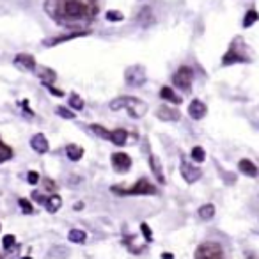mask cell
<instances>
[{"label": "cell", "mask_w": 259, "mask_h": 259, "mask_svg": "<svg viewBox=\"0 0 259 259\" xmlns=\"http://www.w3.org/2000/svg\"><path fill=\"white\" fill-rule=\"evenodd\" d=\"M45 11L50 18L66 29H82L100 13L96 0H45Z\"/></svg>", "instance_id": "1"}, {"label": "cell", "mask_w": 259, "mask_h": 259, "mask_svg": "<svg viewBox=\"0 0 259 259\" xmlns=\"http://www.w3.org/2000/svg\"><path fill=\"white\" fill-rule=\"evenodd\" d=\"M123 109L128 110L132 117L140 119V117L146 116L147 103L139 98H135V96H119V98L110 102V110H123Z\"/></svg>", "instance_id": "2"}, {"label": "cell", "mask_w": 259, "mask_h": 259, "mask_svg": "<svg viewBox=\"0 0 259 259\" xmlns=\"http://www.w3.org/2000/svg\"><path fill=\"white\" fill-rule=\"evenodd\" d=\"M250 57L247 55V45L243 43L241 38H236L231 43L229 50L222 57V64L224 66H231V64H238V62H248Z\"/></svg>", "instance_id": "3"}, {"label": "cell", "mask_w": 259, "mask_h": 259, "mask_svg": "<svg viewBox=\"0 0 259 259\" xmlns=\"http://www.w3.org/2000/svg\"><path fill=\"white\" fill-rule=\"evenodd\" d=\"M114 194H121V196H154L156 194V188L151 183L149 180H139L132 188H119V187H112Z\"/></svg>", "instance_id": "4"}, {"label": "cell", "mask_w": 259, "mask_h": 259, "mask_svg": "<svg viewBox=\"0 0 259 259\" xmlns=\"http://www.w3.org/2000/svg\"><path fill=\"white\" fill-rule=\"evenodd\" d=\"M196 259H225L224 248L217 241H204L197 247Z\"/></svg>", "instance_id": "5"}, {"label": "cell", "mask_w": 259, "mask_h": 259, "mask_svg": "<svg viewBox=\"0 0 259 259\" xmlns=\"http://www.w3.org/2000/svg\"><path fill=\"white\" fill-rule=\"evenodd\" d=\"M192 82H194V71H192L188 66H181V68L172 75V83L178 87V89L185 91V93H190Z\"/></svg>", "instance_id": "6"}, {"label": "cell", "mask_w": 259, "mask_h": 259, "mask_svg": "<svg viewBox=\"0 0 259 259\" xmlns=\"http://www.w3.org/2000/svg\"><path fill=\"white\" fill-rule=\"evenodd\" d=\"M124 80H126L128 85L132 87H140L146 83L147 76H146V69H144V66H130V68L126 69V73H124Z\"/></svg>", "instance_id": "7"}, {"label": "cell", "mask_w": 259, "mask_h": 259, "mask_svg": "<svg viewBox=\"0 0 259 259\" xmlns=\"http://www.w3.org/2000/svg\"><path fill=\"white\" fill-rule=\"evenodd\" d=\"M180 172H181V176H183V180L187 181L188 185L196 183V181L199 180L201 176H203V170H201L199 167L192 165L190 161H187V160H181Z\"/></svg>", "instance_id": "8"}, {"label": "cell", "mask_w": 259, "mask_h": 259, "mask_svg": "<svg viewBox=\"0 0 259 259\" xmlns=\"http://www.w3.org/2000/svg\"><path fill=\"white\" fill-rule=\"evenodd\" d=\"M110 161H112V167L117 172H126L132 167V158L128 156L126 153H114Z\"/></svg>", "instance_id": "9"}, {"label": "cell", "mask_w": 259, "mask_h": 259, "mask_svg": "<svg viewBox=\"0 0 259 259\" xmlns=\"http://www.w3.org/2000/svg\"><path fill=\"white\" fill-rule=\"evenodd\" d=\"M15 66H18L23 71H34V69L38 68L36 59L30 55V53H18V55L15 57Z\"/></svg>", "instance_id": "10"}, {"label": "cell", "mask_w": 259, "mask_h": 259, "mask_svg": "<svg viewBox=\"0 0 259 259\" xmlns=\"http://www.w3.org/2000/svg\"><path fill=\"white\" fill-rule=\"evenodd\" d=\"M82 36H89V30H75L71 34H64V36H57V38H52V39H46L45 46H55V45H60V43L71 41V39L75 38H82Z\"/></svg>", "instance_id": "11"}, {"label": "cell", "mask_w": 259, "mask_h": 259, "mask_svg": "<svg viewBox=\"0 0 259 259\" xmlns=\"http://www.w3.org/2000/svg\"><path fill=\"white\" fill-rule=\"evenodd\" d=\"M206 114H208V107L204 105L201 100H192L190 105H188V116H190L192 119L199 121L203 119Z\"/></svg>", "instance_id": "12"}, {"label": "cell", "mask_w": 259, "mask_h": 259, "mask_svg": "<svg viewBox=\"0 0 259 259\" xmlns=\"http://www.w3.org/2000/svg\"><path fill=\"white\" fill-rule=\"evenodd\" d=\"M30 147H32L36 153L45 154V153H48L50 144H48V140H46V137L43 135V133H36V135L30 139Z\"/></svg>", "instance_id": "13"}, {"label": "cell", "mask_w": 259, "mask_h": 259, "mask_svg": "<svg viewBox=\"0 0 259 259\" xmlns=\"http://www.w3.org/2000/svg\"><path fill=\"white\" fill-rule=\"evenodd\" d=\"M149 167L153 170L154 178L160 185H165V174H163V167H161V161L156 154H151L149 156Z\"/></svg>", "instance_id": "14"}, {"label": "cell", "mask_w": 259, "mask_h": 259, "mask_svg": "<svg viewBox=\"0 0 259 259\" xmlns=\"http://www.w3.org/2000/svg\"><path fill=\"white\" fill-rule=\"evenodd\" d=\"M156 116H158V119H161V121H180L181 114L178 109H172V107H169V105H161L160 109H158Z\"/></svg>", "instance_id": "15"}, {"label": "cell", "mask_w": 259, "mask_h": 259, "mask_svg": "<svg viewBox=\"0 0 259 259\" xmlns=\"http://www.w3.org/2000/svg\"><path fill=\"white\" fill-rule=\"evenodd\" d=\"M238 169H240L241 174H245V176H248V178H255L259 174V169L255 167V163H254V161H250V160H247V158L240 160Z\"/></svg>", "instance_id": "16"}, {"label": "cell", "mask_w": 259, "mask_h": 259, "mask_svg": "<svg viewBox=\"0 0 259 259\" xmlns=\"http://www.w3.org/2000/svg\"><path fill=\"white\" fill-rule=\"evenodd\" d=\"M110 142L116 144V146H124L128 140V132L126 130H123V128H117V130H114V132H110Z\"/></svg>", "instance_id": "17"}, {"label": "cell", "mask_w": 259, "mask_h": 259, "mask_svg": "<svg viewBox=\"0 0 259 259\" xmlns=\"http://www.w3.org/2000/svg\"><path fill=\"white\" fill-rule=\"evenodd\" d=\"M38 75H39V78H41V82L45 83L46 87L52 85V83L55 82V78H57L55 71H53V69H50V68H39Z\"/></svg>", "instance_id": "18"}, {"label": "cell", "mask_w": 259, "mask_h": 259, "mask_svg": "<svg viewBox=\"0 0 259 259\" xmlns=\"http://www.w3.org/2000/svg\"><path fill=\"white\" fill-rule=\"evenodd\" d=\"M160 96L163 100H167V102L169 103H174V105H180L181 102H183V100H181V96H178L176 93H174L172 89H170V87H161V91H160Z\"/></svg>", "instance_id": "19"}, {"label": "cell", "mask_w": 259, "mask_h": 259, "mask_svg": "<svg viewBox=\"0 0 259 259\" xmlns=\"http://www.w3.org/2000/svg\"><path fill=\"white\" fill-rule=\"evenodd\" d=\"M46 210L50 211V213H57V211L60 210V206H62V199H60V196H50L48 199H46Z\"/></svg>", "instance_id": "20"}, {"label": "cell", "mask_w": 259, "mask_h": 259, "mask_svg": "<svg viewBox=\"0 0 259 259\" xmlns=\"http://www.w3.org/2000/svg\"><path fill=\"white\" fill-rule=\"evenodd\" d=\"M66 153H68V158L71 161H78L80 158L83 156V147L76 146V144H69V146L66 147Z\"/></svg>", "instance_id": "21"}, {"label": "cell", "mask_w": 259, "mask_h": 259, "mask_svg": "<svg viewBox=\"0 0 259 259\" xmlns=\"http://www.w3.org/2000/svg\"><path fill=\"white\" fill-rule=\"evenodd\" d=\"M197 215H199L201 220H211L215 217V206L213 204H203V206L197 210Z\"/></svg>", "instance_id": "22"}, {"label": "cell", "mask_w": 259, "mask_h": 259, "mask_svg": "<svg viewBox=\"0 0 259 259\" xmlns=\"http://www.w3.org/2000/svg\"><path fill=\"white\" fill-rule=\"evenodd\" d=\"M68 240L73 241V243H85L87 234L82 229H71L68 233Z\"/></svg>", "instance_id": "23"}, {"label": "cell", "mask_w": 259, "mask_h": 259, "mask_svg": "<svg viewBox=\"0 0 259 259\" xmlns=\"http://www.w3.org/2000/svg\"><path fill=\"white\" fill-rule=\"evenodd\" d=\"M11 158H13V149L8 146V144H4L0 140V163L11 160Z\"/></svg>", "instance_id": "24"}, {"label": "cell", "mask_w": 259, "mask_h": 259, "mask_svg": "<svg viewBox=\"0 0 259 259\" xmlns=\"http://www.w3.org/2000/svg\"><path fill=\"white\" fill-rule=\"evenodd\" d=\"M257 20H259V13L255 11V9H250V11H247V15H245V18H243V27L245 29H247V27H252Z\"/></svg>", "instance_id": "25"}, {"label": "cell", "mask_w": 259, "mask_h": 259, "mask_svg": "<svg viewBox=\"0 0 259 259\" xmlns=\"http://www.w3.org/2000/svg\"><path fill=\"white\" fill-rule=\"evenodd\" d=\"M190 156H192V160L197 161V163H203V161L206 160V153H204V149L201 146L194 147V149H192V153H190Z\"/></svg>", "instance_id": "26"}, {"label": "cell", "mask_w": 259, "mask_h": 259, "mask_svg": "<svg viewBox=\"0 0 259 259\" xmlns=\"http://www.w3.org/2000/svg\"><path fill=\"white\" fill-rule=\"evenodd\" d=\"M69 107L75 110H82L83 109V100L80 98L76 93H71L69 94Z\"/></svg>", "instance_id": "27"}, {"label": "cell", "mask_w": 259, "mask_h": 259, "mask_svg": "<svg viewBox=\"0 0 259 259\" xmlns=\"http://www.w3.org/2000/svg\"><path fill=\"white\" fill-rule=\"evenodd\" d=\"M55 112L59 114L60 117H64V119H75L76 117V114L73 112L71 109H68V107H57Z\"/></svg>", "instance_id": "28"}, {"label": "cell", "mask_w": 259, "mask_h": 259, "mask_svg": "<svg viewBox=\"0 0 259 259\" xmlns=\"http://www.w3.org/2000/svg\"><path fill=\"white\" fill-rule=\"evenodd\" d=\"M91 130H93L98 137H102V139H107V140L110 139V132L109 130H105L103 126H100V124H91Z\"/></svg>", "instance_id": "29"}, {"label": "cell", "mask_w": 259, "mask_h": 259, "mask_svg": "<svg viewBox=\"0 0 259 259\" xmlns=\"http://www.w3.org/2000/svg\"><path fill=\"white\" fill-rule=\"evenodd\" d=\"M105 18L109 20V22H123L124 15L121 11H116V9H110V11H107Z\"/></svg>", "instance_id": "30"}, {"label": "cell", "mask_w": 259, "mask_h": 259, "mask_svg": "<svg viewBox=\"0 0 259 259\" xmlns=\"http://www.w3.org/2000/svg\"><path fill=\"white\" fill-rule=\"evenodd\" d=\"M16 243V238L13 236V234H6L4 238H2V245H4L6 250H11L13 247H15Z\"/></svg>", "instance_id": "31"}, {"label": "cell", "mask_w": 259, "mask_h": 259, "mask_svg": "<svg viewBox=\"0 0 259 259\" xmlns=\"http://www.w3.org/2000/svg\"><path fill=\"white\" fill-rule=\"evenodd\" d=\"M18 203H20V208H22V210H23V213H27V215L34 213V210H32V204H30L29 201H25V199H20Z\"/></svg>", "instance_id": "32"}, {"label": "cell", "mask_w": 259, "mask_h": 259, "mask_svg": "<svg viewBox=\"0 0 259 259\" xmlns=\"http://www.w3.org/2000/svg\"><path fill=\"white\" fill-rule=\"evenodd\" d=\"M140 231H142L144 238H146V241H151L153 240V234H151V229L147 224H140Z\"/></svg>", "instance_id": "33"}, {"label": "cell", "mask_w": 259, "mask_h": 259, "mask_svg": "<svg viewBox=\"0 0 259 259\" xmlns=\"http://www.w3.org/2000/svg\"><path fill=\"white\" fill-rule=\"evenodd\" d=\"M32 197H34V199L38 201L39 204H46V199H48V197H45V196H43V194H39L38 190L32 192Z\"/></svg>", "instance_id": "34"}, {"label": "cell", "mask_w": 259, "mask_h": 259, "mask_svg": "<svg viewBox=\"0 0 259 259\" xmlns=\"http://www.w3.org/2000/svg\"><path fill=\"white\" fill-rule=\"evenodd\" d=\"M27 180H29V183H30V185H36V183H38V181H39V174L32 170V172H29V176H27Z\"/></svg>", "instance_id": "35"}, {"label": "cell", "mask_w": 259, "mask_h": 259, "mask_svg": "<svg viewBox=\"0 0 259 259\" xmlns=\"http://www.w3.org/2000/svg\"><path fill=\"white\" fill-rule=\"evenodd\" d=\"M45 187L48 188V190H55V183H53L52 180H48V178L45 180Z\"/></svg>", "instance_id": "36"}, {"label": "cell", "mask_w": 259, "mask_h": 259, "mask_svg": "<svg viewBox=\"0 0 259 259\" xmlns=\"http://www.w3.org/2000/svg\"><path fill=\"white\" fill-rule=\"evenodd\" d=\"M48 89H50V93H52V94H55V96H64V93H62V91H60V89H55V87H53V85H50Z\"/></svg>", "instance_id": "37"}, {"label": "cell", "mask_w": 259, "mask_h": 259, "mask_svg": "<svg viewBox=\"0 0 259 259\" xmlns=\"http://www.w3.org/2000/svg\"><path fill=\"white\" fill-rule=\"evenodd\" d=\"M161 259H174V255L169 254V252H165V254H161Z\"/></svg>", "instance_id": "38"}, {"label": "cell", "mask_w": 259, "mask_h": 259, "mask_svg": "<svg viewBox=\"0 0 259 259\" xmlns=\"http://www.w3.org/2000/svg\"><path fill=\"white\" fill-rule=\"evenodd\" d=\"M22 259H32V257H22Z\"/></svg>", "instance_id": "39"}, {"label": "cell", "mask_w": 259, "mask_h": 259, "mask_svg": "<svg viewBox=\"0 0 259 259\" xmlns=\"http://www.w3.org/2000/svg\"><path fill=\"white\" fill-rule=\"evenodd\" d=\"M0 259H2V257H0Z\"/></svg>", "instance_id": "40"}]
</instances>
